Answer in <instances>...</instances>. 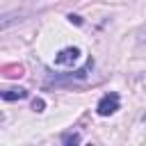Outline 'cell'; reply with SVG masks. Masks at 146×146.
Returning <instances> with one entry per match:
<instances>
[{"label":"cell","mask_w":146,"mask_h":146,"mask_svg":"<svg viewBox=\"0 0 146 146\" xmlns=\"http://www.w3.org/2000/svg\"><path fill=\"white\" fill-rule=\"evenodd\" d=\"M116 110H119V94H116V91L105 94V96L98 100V105H96V112H98L100 116H110V114H114Z\"/></svg>","instance_id":"cell-1"},{"label":"cell","mask_w":146,"mask_h":146,"mask_svg":"<svg viewBox=\"0 0 146 146\" xmlns=\"http://www.w3.org/2000/svg\"><path fill=\"white\" fill-rule=\"evenodd\" d=\"M80 48H75V46H68V48H64V50H59L57 55H55V66H73L78 59H80Z\"/></svg>","instance_id":"cell-2"},{"label":"cell","mask_w":146,"mask_h":146,"mask_svg":"<svg viewBox=\"0 0 146 146\" xmlns=\"http://www.w3.org/2000/svg\"><path fill=\"white\" fill-rule=\"evenodd\" d=\"M25 96H27V89H23V87H14V89L2 91V100H21Z\"/></svg>","instance_id":"cell-3"},{"label":"cell","mask_w":146,"mask_h":146,"mask_svg":"<svg viewBox=\"0 0 146 146\" xmlns=\"http://www.w3.org/2000/svg\"><path fill=\"white\" fill-rule=\"evenodd\" d=\"M62 141L64 144H80V135H64Z\"/></svg>","instance_id":"cell-4"},{"label":"cell","mask_w":146,"mask_h":146,"mask_svg":"<svg viewBox=\"0 0 146 146\" xmlns=\"http://www.w3.org/2000/svg\"><path fill=\"white\" fill-rule=\"evenodd\" d=\"M43 105H46V103H43L41 98H36V100L32 103V107H34V112H43Z\"/></svg>","instance_id":"cell-5"},{"label":"cell","mask_w":146,"mask_h":146,"mask_svg":"<svg viewBox=\"0 0 146 146\" xmlns=\"http://www.w3.org/2000/svg\"><path fill=\"white\" fill-rule=\"evenodd\" d=\"M68 21H71V23H75V25H80V23H82V18H80V16H75V14H71V16H68Z\"/></svg>","instance_id":"cell-6"},{"label":"cell","mask_w":146,"mask_h":146,"mask_svg":"<svg viewBox=\"0 0 146 146\" xmlns=\"http://www.w3.org/2000/svg\"><path fill=\"white\" fill-rule=\"evenodd\" d=\"M139 41H141V43H146V30H141V32H139Z\"/></svg>","instance_id":"cell-7"}]
</instances>
